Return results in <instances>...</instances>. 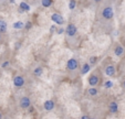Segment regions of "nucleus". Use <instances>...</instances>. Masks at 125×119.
<instances>
[{
  "instance_id": "f257e3e1",
  "label": "nucleus",
  "mask_w": 125,
  "mask_h": 119,
  "mask_svg": "<svg viewBox=\"0 0 125 119\" xmlns=\"http://www.w3.org/2000/svg\"><path fill=\"white\" fill-rule=\"evenodd\" d=\"M102 16H103V18L106 19V20H110V19H112V18H113V16H114L113 9H112L111 7L104 8L103 11H102Z\"/></svg>"
},
{
  "instance_id": "f03ea898",
  "label": "nucleus",
  "mask_w": 125,
  "mask_h": 119,
  "mask_svg": "<svg viewBox=\"0 0 125 119\" xmlns=\"http://www.w3.org/2000/svg\"><path fill=\"white\" fill-rule=\"evenodd\" d=\"M66 67L69 71H75L78 68V61L75 58H70L66 63Z\"/></svg>"
},
{
  "instance_id": "7ed1b4c3",
  "label": "nucleus",
  "mask_w": 125,
  "mask_h": 119,
  "mask_svg": "<svg viewBox=\"0 0 125 119\" xmlns=\"http://www.w3.org/2000/svg\"><path fill=\"white\" fill-rule=\"evenodd\" d=\"M65 32L69 37H74V35L76 34V27L74 26V24H69Z\"/></svg>"
},
{
  "instance_id": "20e7f679",
  "label": "nucleus",
  "mask_w": 125,
  "mask_h": 119,
  "mask_svg": "<svg viewBox=\"0 0 125 119\" xmlns=\"http://www.w3.org/2000/svg\"><path fill=\"white\" fill-rule=\"evenodd\" d=\"M51 19H52V21H54L57 24H63V22H64V19L59 13H53L51 16Z\"/></svg>"
},
{
  "instance_id": "39448f33",
  "label": "nucleus",
  "mask_w": 125,
  "mask_h": 119,
  "mask_svg": "<svg viewBox=\"0 0 125 119\" xmlns=\"http://www.w3.org/2000/svg\"><path fill=\"white\" fill-rule=\"evenodd\" d=\"M13 84L16 87H22L24 84V79L22 76H16L13 78Z\"/></svg>"
},
{
  "instance_id": "423d86ee",
  "label": "nucleus",
  "mask_w": 125,
  "mask_h": 119,
  "mask_svg": "<svg viewBox=\"0 0 125 119\" xmlns=\"http://www.w3.org/2000/svg\"><path fill=\"white\" fill-rule=\"evenodd\" d=\"M30 104H31V101L28 97H22L21 101H20V106L22 108H29L30 107Z\"/></svg>"
},
{
  "instance_id": "0eeeda50",
  "label": "nucleus",
  "mask_w": 125,
  "mask_h": 119,
  "mask_svg": "<svg viewBox=\"0 0 125 119\" xmlns=\"http://www.w3.org/2000/svg\"><path fill=\"white\" fill-rule=\"evenodd\" d=\"M43 107H44L45 110H52L53 108H54V101H47L44 103V105H43Z\"/></svg>"
},
{
  "instance_id": "6e6552de",
  "label": "nucleus",
  "mask_w": 125,
  "mask_h": 119,
  "mask_svg": "<svg viewBox=\"0 0 125 119\" xmlns=\"http://www.w3.org/2000/svg\"><path fill=\"white\" fill-rule=\"evenodd\" d=\"M99 83V77L95 76V75H92V76L89 77V84L91 86H95V85Z\"/></svg>"
},
{
  "instance_id": "1a4fd4ad",
  "label": "nucleus",
  "mask_w": 125,
  "mask_h": 119,
  "mask_svg": "<svg viewBox=\"0 0 125 119\" xmlns=\"http://www.w3.org/2000/svg\"><path fill=\"white\" fill-rule=\"evenodd\" d=\"M105 74L109 75V76H113V75L115 74V67H114L113 65L107 66V67L105 68Z\"/></svg>"
},
{
  "instance_id": "9d476101",
  "label": "nucleus",
  "mask_w": 125,
  "mask_h": 119,
  "mask_svg": "<svg viewBox=\"0 0 125 119\" xmlns=\"http://www.w3.org/2000/svg\"><path fill=\"white\" fill-rule=\"evenodd\" d=\"M114 53H115V55L121 56L123 53H124V49H123L121 45H117V46L115 47V50H114Z\"/></svg>"
},
{
  "instance_id": "9b49d317",
  "label": "nucleus",
  "mask_w": 125,
  "mask_h": 119,
  "mask_svg": "<svg viewBox=\"0 0 125 119\" xmlns=\"http://www.w3.org/2000/svg\"><path fill=\"white\" fill-rule=\"evenodd\" d=\"M117 104L115 103V101H112L111 104H110V109H111V112H113V114H115L116 111H117Z\"/></svg>"
},
{
  "instance_id": "f8f14e48",
  "label": "nucleus",
  "mask_w": 125,
  "mask_h": 119,
  "mask_svg": "<svg viewBox=\"0 0 125 119\" xmlns=\"http://www.w3.org/2000/svg\"><path fill=\"white\" fill-rule=\"evenodd\" d=\"M20 9H21V11H29L30 10V6L28 5V3L26 2H20Z\"/></svg>"
},
{
  "instance_id": "ddd939ff",
  "label": "nucleus",
  "mask_w": 125,
  "mask_h": 119,
  "mask_svg": "<svg viewBox=\"0 0 125 119\" xmlns=\"http://www.w3.org/2000/svg\"><path fill=\"white\" fill-rule=\"evenodd\" d=\"M7 30V23L3 20H0V32H6Z\"/></svg>"
},
{
  "instance_id": "4468645a",
  "label": "nucleus",
  "mask_w": 125,
  "mask_h": 119,
  "mask_svg": "<svg viewBox=\"0 0 125 119\" xmlns=\"http://www.w3.org/2000/svg\"><path fill=\"white\" fill-rule=\"evenodd\" d=\"M24 27V24L22 23L21 21H17V22H14L13 23V28L14 29H22Z\"/></svg>"
},
{
  "instance_id": "2eb2a0df",
  "label": "nucleus",
  "mask_w": 125,
  "mask_h": 119,
  "mask_svg": "<svg viewBox=\"0 0 125 119\" xmlns=\"http://www.w3.org/2000/svg\"><path fill=\"white\" fill-rule=\"evenodd\" d=\"M90 64H84L82 67V74H86L89 71H90Z\"/></svg>"
},
{
  "instance_id": "dca6fc26",
  "label": "nucleus",
  "mask_w": 125,
  "mask_h": 119,
  "mask_svg": "<svg viewBox=\"0 0 125 119\" xmlns=\"http://www.w3.org/2000/svg\"><path fill=\"white\" fill-rule=\"evenodd\" d=\"M41 3H42V6L43 7H50L51 6V3H52V0H42L41 1Z\"/></svg>"
},
{
  "instance_id": "f3484780",
  "label": "nucleus",
  "mask_w": 125,
  "mask_h": 119,
  "mask_svg": "<svg viewBox=\"0 0 125 119\" xmlns=\"http://www.w3.org/2000/svg\"><path fill=\"white\" fill-rule=\"evenodd\" d=\"M75 5H76L75 0H71V1H70V3H69V8H70L71 10H73L74 8H75Z\"/></svg>"
},
{
  "instance_id": "a211bd4d",
  "label": "nucleus",
  "mask_w": 125,
  "mask_h": 119,
  "mask_svg": "<svg viewBox=\"0 0 125 119\" xmlns=\"http://www.w3.org/2000/svg\"><path fill=\"white\" fill-rule=\"evenodd\" d=\"M34 74L37 75V76H40V75L42 74V68H41V67H37L34 70Z\"/></svg>"
},
{
  "instance_id": "6ab92c4d",
  "label": "nucleus",
  "mask_w": 125,
  "mask_h": 119,
  "mask_svg": "<svg viewBox=\"0 0 125 119\" xmlns=\"http://www.w3.org/2000/svg\"><path fill=\"white\" fill-rule=\"evenodd\" d=\"M89 94H90L91 96H95L97 94V91L95 88H90L89 89Z\"/></svg>"
},
{
  "instance_id": "aec40b11",
  "label": "nucleus",
  "mask_w": 125,
  "mask_h": 119,
  "mask_svg": "<svg viewBox=\"0 0 125 119\" xmlns=\"http://www.w3.org/2000/svg\"><path fill=\"white\" fill-rule=\"evenodd\" d=\"M112 86H113V83L110 82V81H107V82L104 83V87H106V88H111Z\"/></svg>"
},
{
  "instance_id": "412c9836",
  "label": "nucleus",
  "mask_w": 125,
  "mask_h": 119,
  "mask_svg": "<svg viewBox=\"0 0 125 119\" xmlns=\"http://www.w3.org/2000/svg\"><path fill=\"white\" fill-rule=\"evenodd\" d=\"M95 63H96V57H95V56H93V57L90 58V65H91V64H95Z\"/></svg>"
},
{
  "instance_id": "4be33fe9",
  "label": "nucleus",
  "mask_w": 125,
  "mask_h": 119,
  "mask_svg": "<svg viewBox=\"0 0 125 119\" xmlns=\"http://www.w3.org/2000/svg\"><path fill=\"white\" fill-rule=\"evenodd\" d=\"M31 24H32V23H31V22H28V23H27L24 27H26L27 29H30V28H31Z\"/></svg>"
},
{
  "instance_id": "5701e85b",
  "label": "nucleus",
  "mask_w": 125,
  "mask_h": 119,
  "mask_svg": "<svg viewBox=\"0 0 125 119\" xmlns=\"http://www.w3.org/2000/svg\"><path fill=\"white\" fill-rule=\"evenodd\" d=\"M63 32H64V30H63V29H62V28H60L59 30H58V33H59V34H62V33H63Z\"/></svg>"
},
{
  "instance_id": "b1692460",
  "label": "nucleus",
  "mask_w": 125,
  "mask_h": 119,
  "mask_svg": "<svg viewBox=\"0 0 125 119\" xmlns=\"http://www.w3.org/2000/svg\"><path fill=\"white\" fill-rule=\"evenodd\" d=\"M55 30H57V29H55V27H54V26L51 27V29H50V31H51V32H54Z\"/></svg>"
},
{
  "instance_id": "393cba45",
  "label": "nucleus",
  "mask_w": 125,
  "mask_h": 119,
  "mask_svg": "<svg viewBox=\"0 0 125 119\" xmlns=\"http://www.w3.org/2000/svg\"><path fill=\"white\" fill-rule=\"evenodd\" d=\"M8 65H9V63H8V62H5V63L2 64V67H7Z\"/></svg>"
},
{
  "instance_id": "a878e982",
  "label": "nucleus",
  "mask_w": 125,
  "mask_h": 119,
  "mask_svg": "<svg viewBox=\"0 0 125 119\" xmlns=\"http://www.w3.org/2000/svg\"><path fill=\"white\" fill-rule=\"evenodd\" d=\"M82 118H83V119H87V118H89V116H83Z\"/></svg>"
},
{
  "instance_id": "bb28decb",
  "label": "nucleus",
  "mask_w": 125,
  "mask_h": 119,
  "mask_svg": "<svg viewBox=\"0 0 125 119\" xmlns=\"http://www.w3.org/2000/svg\"><path fill=\"white\" fill-rule=\"evenodd\" d=\"M95 2H99V1H101V0H94Z\"/></svg>"
},
{
  "instance_id": "cd10ccee",
  "label": "nucleus",
  "mask_w": 125,
  "mask_h": 119,
  "mask_svg": "<svg viewBox=\"0 0 125 119\" xmlns=\"http://www.w3.org/2000/svg\"><path fill=\"white\" fill-rule=\"evenodd\" d=\"M1 118H2V115H1V114H0V119H1Z\"/></svg>"
},
{
  "instance_id": "c85d7f7f",
  "label": "nucleus",
  "mask_w": 125,
  "mask_h": 119,
  "mask_svg": "<svg viewBox=\"0 0 125 119\" xmlns=\"http://www.w3.org/2000/svg\"><path fill=\"white\" fill-rule=\"evenodd\" d=\"M124 87H125V81H124Z\"/></svg>"
}]
</instances>
